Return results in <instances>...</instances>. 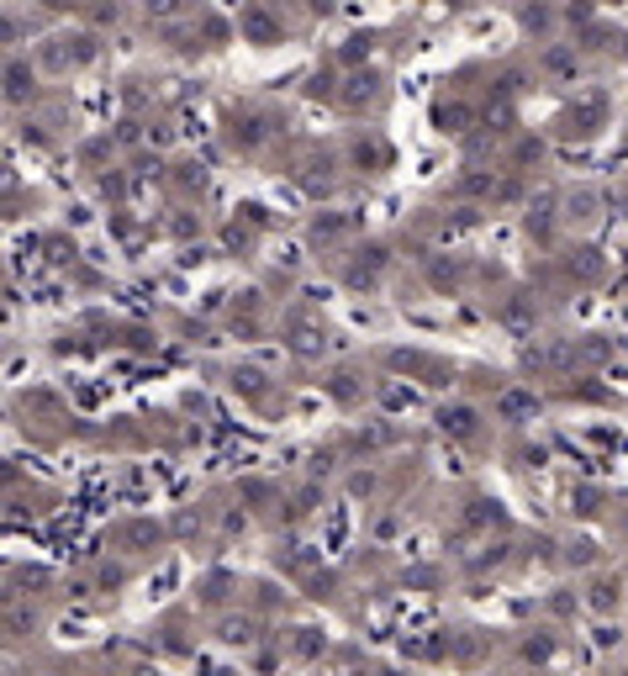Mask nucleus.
<instances>
[{"mask_svg":"<svg viewBox=\"0 0 628 676\" xmlns=\"http://www.w3.org/2000/svg\"><path fill=\"white\" fill-rule=\"evenodd\" d=\"M539 408V402H533L529 391H512V397H502V412H508V418H518V412H533Z\"/></svg>","mask_w":628,"mask_h":676,"instance_id":"3","label":"nucleus"},{"mask_svg":"<svg viewBox=\"0 0 628 676\" xmlns=\"http://www.w3.org/2000/svg\"><path fill=\"white\" fill-rule=\"evenodd\" d=\"M222 640H233V645H248L254 634H248V624H227V634H222Z\"/></svg>","mask_w":628,"mask_h":676,"instance_id":"4","label":"nucleus"},{"mask_svg":"<svg viewBox=\"0 0 628 676\" xmlns=\"http://www.w3.org/2000/svg\"><path fill=\"white\" fill-rule=\"evenodd\" d=\"M613 603H618V581H597V587H592V608H597V613H613Z\"/></svg>","mask_w":628,"mask_h":676,"instance_id":"2","label":"nucleus"},{"mask_svg":"<svg viewBox=\"0 0 628 676\" xmlns=\"http://www.w3.org/2000/svg\"><path fill=\"white\" fill-rule=\"evenodd\" d=\"M438 423H444V434H459V439L476 434V412H470V408H444V418H438Z\"/></svg>","mask_w":628,"mask_h":676,"instance_id":"1","label":"nucleus"}]
</instances>
